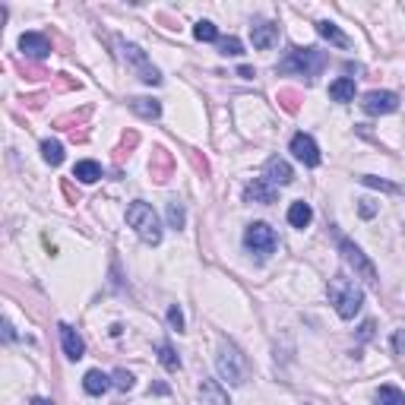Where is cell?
Instances as JSON below:
<instances>
[{"label":"cell","instance_id":"cell-12","mask_svg":"<svg viewBox=\"0 0 405 405\" xmlns=\"http://www.w3.org/2000/svg\"><path fill=\"white\" fill-rule=\"evenodd\" d=\"M200 399H202V405H231V399H228L225 386H221L219 380H212V377H202V383H200Z\"/></svg>","mask_w":405,"mask_h":405},{"label":"cell","instance_id":"cell-2","mask_svg":"<svg viewBox=\"0 0 405 405\" xmlns=\"http://www.w3.org/2000/svg\"><path fill=\"white\" fill-rule=\"evenodd\" d=\"M215 367H219L221 380H228V386H240L247 380V371H250V364H247V354L240 352L234 342H228V339L219 342Z\"/></svg>","mask_w":405,"mask_h":405},{"label":"cell","instance_id":"cell-1","mask_svg":"<svg viewBox=\"0 0 405 405\" xmlns=\"http://www.w3.org/2000/svg\"><path fill=\"white\" fill-rule=\"evenodd\" d=\"M326 295H329V301L335 304V314H339L342 320H352V316L361 310V304H364V291H361L348 276L329 278Z\"/></svg>","mask_w":405,"mask_h":405},{"label":"cell","instance_id":"cell-8","mask_svg":"<svg viewBox=\"0 0 405 405\" xmlns=\"http://www.w3.org/2000/svg\"><path fill=\"white\" fill-rule=\"evenodd\" d=\"M361 105H364V111L373 114V117H377V114H392L399 108V95L396 92H386V89H373V92L364 95V101H361Z\"/></svg>","mask_w":405,"mask_h":405},{"label":"cell","instance_id":"cell-3","mask_svg":"<svg viewBox=\"0 0 405 405\" xmlns=\"http://www.w3.org/2000/svg\"><path fill=\"white\" fill-rule=\"evenodd\" d=\"M127 225H130L133 231L152 247L162 240V221H158L155 209H152L149 202H143V200H133L130 206H127Z\"/></svg>","mask_w":405,"mask_h":405},{"label":"cell","instance_id":"cell-5","mask_svg":"<svg viewBox=\"0 0 405 405\" xmlns=\"http://www.w3.org/2000/svg\"><path fill=\"white\" fill-rule=\"evenodd\" d=\"M339 250H342V257H345V263L352 266L354 272H358V278H364L367 285H377L380 282V276H377V266L371 263V259L364 257V250H361L354 240H348V238H342L339 240Z\"/></svg>","mask_w":405,"mask_h":405},{"label":"cell","instance_id":"cell-17","mask_svg":"<svg viewBox=\"0 0 405 405\" xmlns=\"http://www.w3.org/2000/svg\"><path fill=\"white\" fill-rule=\"evenodd\" d=\"M310 219H314V209H310L304 200H297V202H291V206H288V225H295V228H307V225H310Z\"/></svg>","mask_w":405,"mask_h":405},{"label":"cell","instance_id":"cell-24","mask_svg":"<svg viewBox=\"0 0 405 405\" xmlns=\"http://www.w3.org/2000/svg\"><path fill=\"white\" fill-rule=\"evenodd\" d=\"M193 35H196V41H219V29H215L209 19H200V22L193 25Z\"/></svg>","mask_w":405,"mask_h":405},{"label":"cell","instance_id":"cell-9","mask_svg":"<svg viewBox=\"0 0 405 405\" xmlns=\"http://www.w3.org/2000/svg\"><path fill=\"white\" fill-rule=\"evenodd\" d=\"M278 190L272 187L266 177H253L250 184H247L244 190V202H259V206H269V202H276Z\"/></svg>","mask_w":405,"mask_h":405},{"label":"cell","instance_id":"cell-21","mask_svg":"<svg viewBox=\"0 0 405 405\" xmlns=\"http://www.w3.org/2000/svg\"><path fill=\"white\" fill-rule=\"evenodd\" d=\"M377 405H405V392L399 386H380L377 390Z\"/></svg>","mask_w":405,"mask_h":405},{"label":"cell","instance_id":"cell-20","mask_svg":"<svg viewBox=\"0 0 405 405\" xmlns=\"http://www.w3.org/2000/svg\"><path fill=\"white\" fill-rule=\"evenodd\" d=\"M73 177H76V181H82V184H95L101 177V165L92 162V158H86V162H76Z\"/></svg>","mask_w":405,"mask_h":405},{"label":"cell","instance_id":"cell-16","mask_svg":"<svg viewBox=\"0 0 405 405\" xmlns=\"http://www.w3.org/2000/svg\"><path fill=\"white\" fill-rule=\"evenodd\" d=\"M316 32H320V35L326 38V41H333L335 48H348V44H352V41H348L345 32H342L335 22H329V19H320V22H316Z\"/></svg>","mask_w":405,"mask_h":405},{"label":"cell","instance_id":"cell-11","mask_svg":"<svg viewBox=\"0 0 405 405\" xmlns=\"http://www.w3.org/2000/svg\"><path fill=\"white\" fill-rule=\"evenodd\" d=\"M263 174H266V181H269L272 187H285V184L295 181V171H291V165L285 162V158H278V155H272L269 162H266Z\"/></svg>","mask_w":405,"mask_h":405},{"label":"cell","instance_id":"cell-19","mask_svg":"<svg viewBox=\"0 0 405 405\" xmlns=\"http://www.w3.org/2000/svg\"><path fill=\"white\" fill-rule=\"evenodd\" d=\"M329 98L333 101H352L354 98V79L339 76L335 82H329Z\"/></svg>","mask_w":405,"mask_h":405},{"label":"cell","instance_id":"cell-25","mask_svg":"<svg viewBox=\"0 0 405 405\" xmlns=\"http://www.w3.org/2000/svg\"><path fill=\"white\" fill-rule=\"evenodd\" d=\"M219 51L225 57H238V54H244V44H240V38H219Z\"/></svg>","mask_w":405,"mask_h":405},{"label":"cell","instance_id":"cell-22","mask_svg":"<svg viewBox=\"0 0 405 405\" xmlns=\"http://www.w3.org/2000/svg\"><path fill=\"white\" fill-rule=\"evenodd\" d=\"M158 364L165 367V371H177L181 367V358L174 354V348H171V342H158Z\"/></svg>","mask_w":405,"mask_h":405},{"label":"cell","instance_id":"cell-32","mask_svg":"<svg viewBox=\"0 0 405 405\" xmlns=\"http://www.w3.org/2000/svg\"><path fill=\"white\" fill-rule=\"evenodd\" d=\"M238 76H244V79H253L257 73H253V67H240V70H238Z\"/></svg>","mask_w":405,"mask_h":405},{"label":"cell","instance_id":"cell-33","mask_svg":"<svg viewBox=\"0 0 405 405\" xmlns=\"http://www.w3.org/2000/svg\"><path fill=\"white\" fill-rule=\"evenodd\" d=\"M32 405H54V402H48V399H32Z\"/></svg>","mask_w":405,"mask_h":405},{"label":"cell","instance_id":"cell-4","mask_svg":"<svg viewBox=\"0 0 405 405\" xmlns=\"http://www.w3.org/2000/svg\"><path fill=\"white\" fill-rule=\"evenodd\" d=\"M323 67H326V54L316 48H295L282 63H278L282 73H301V76H307V79H314Z\"/></svg>","mask_w":405,"mask_h":405},{"label":"cell","instance_id":"cell-13","mask_svg":"<svg viewBox=\"0 0 405 405\" xmlns=\"http://www.w3.org/2000/svg\"><path fill=\"white\" fill-rule=\"evenodd\" d=\"M250 41H253V48H257V51L272 48V44L278 41V25H272V22H257V25H250Z\"/></svg>","mask_w":405,"mask_h":405},{"label":"cell","instance_id":"cell-30","mask_svg":"<svg viewBox=\"0 0 405 405\" xmlns=\"http://www.w3.org/2000/svg\"><path fill=\"white\" fill-rule=\"evenodd\" d=\"M373 335V320H364V326H361V339H371Z\"/></svg>","mask_w":405,"mask_h":405},{"label":"cell","instance_id":"cell-29","mask_svg":"<svg viewBox=\"0 0 405 405\" xmlns=\"http://www.w3.org/2000/svg\"><path fill=\"white\" fill-rule=\"evenodd\" d=\"M168 323H171V329L184 333V314H181V307H177V304H171V307H168Z\"/></svg>","mask_w":405,"mask_h":405},{"label":"cell","instance_id":"cell-15","mask_svg":"<svg viewBox=\"0 0 405 405\" xmlns=\"http://www.w3.org/2000/svg\"><path fill=\"white\" fill-rule=\"evenodd\" d=\"M111 386H114V380L101 371H89L86 377H82V390H86L89 396H101V392H108Z\"/></svg>","mask_w":405,"mask_h":405},{"label":"cell","instance_id":"cell-6","mask_svg":"<svg viewBox=\"0 0 405 405\" xmlns=\"http://www.w3.org/2000/svg\"><path fill=\"white\" fill-rule=\"evenodd\" d=\"M244 247L250 253H257V257H269V253L276 250V231H272L266 221H253L244 231Z\"/></svg>","mask_w":405,"mask_h":405},{"label":"cell","instance_id":"cell-31","mask_svg":"<svg viewBox=\"0 0 405 405\" xmlns=\"http://www.w3.org/2000/svg\"><path fill=\"white\" fill-rule=\"evenodd\" d=\"M361 215H364V219H371V215H373V206H371V200H361Z\"/></svg>","mask_w":405,"mask_h":405},{"label":"cell","instance_id":"cell-10","mask_svg":"<svg viewBox=\"0 0 405 405\" xmlns=\"http://www.w3.org/2000/svg\"><path fill=\"white\" fill-rule=\"evenodd\" d=\"M19 51H22L25 57H32V60H44V57L51 54V41L44 35H38V32H25V35L19 38Z\"/></svg>","mask_w":405,"mask_h":405},{"label":"cell","instance_id":"cell-7","mask_svg":"<svg viewBox=\"0 0 405 405\" xmlns=\"http://www.w3.org/2000/svg\"><path fill=\"white\" fill-rule=\"evenodd\" d=\"M291 155L301 165H307V168H316V165H320V146H316L314 136H307V133H295V136H291Z\"/></svg>","mask_w":405,"mask_h":405},{"label":"cell","instance_id":"cell-23","mask_svg":"<svg viewBox=\"0 0 405 405\" xmlns=\"http://www.w3.org/2000/svg\"><path fill=\"white\" fill-rule=\"evenodd\" d=\"M41 158L57 168V165L63 162V146L57 143V139H44V143H41Z\"/></svg>","mask_w":405,"mask_h":405},{"label":"cell","instance_id":"cell-27","mask_svg":"<svg viewBox=\"0 0 405 405\" xmlns=\"http://www.w3.org/2000/svg\"><path fill=\"white\" fill-rule=\"evenodd\" d=\"M361 181L367 184V187H377V190H386V193H399V187L396 184H390V181H380V177H373V174H364Z\"/></svg>","mask_w":405,"mask_h":405},{"label":"cell","instance_id":"cell-26","mask_svg":"<svg viewBox=\"0 0 405 405\" xmlns=\"http://www.w3.org/2000/svg\"><path fill=\"white\" fill-rule=\"evenodd\" d=\"M168 221H171V228H184V206L177 200L168 202Z\"/></svg>","mask_w":405,"mask_h":405},{"label":"cell","instance_id":"cell-14","mask_svg":"<svg viewBox=\"0 0 405 405\" xmlns=\"http://www.w3.org/2000/svg\"><path fill=\"white\" fill-rule=\"evenodd\" d=\"M60 342H63V354H67L70 361H79L82 354H86V345H82L79 333H76L73 326H67V323H60Z\"/></svg>","mask_w":405,"mask_h":405},{"label":"cell","instance_id":"cell-28","mask_svg":"<svg viewBox=\"0 0 405 405\" xmlns=\"http://www.w3.org/2000/svg\"><path fill=\"white\" fill-rule=\"evenodd\" d=\"M111 380H114V386H117V390H124V392L133 390V373L130 371H114Z\"/></svg>","mask_w":405,"mask_h":405},{"label":"cell","instance_id":"cell-18","mask_svg":"<svg viewBox=\"0 0 405 405\" xmlns=\"http://www.w3.org/2000/svg\"><path fill=\"white\" fill-rule=\"evenodd\" d=\"M130 111L146 120H155L158 114H162V105H158L155 98H143V95H139V98H130Z\"/></svg>","mask_w":405,"mask_h":405}]
</instances>
